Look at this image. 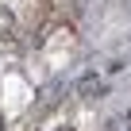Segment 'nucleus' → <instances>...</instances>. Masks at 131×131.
<instances>
[{
	"mask_svg": "<svg viewBox=\"0 0 131 131\" xmlns=\"http://www.w3.org/2000/svg\"><path fill=\"white\" fill-rule=\"evenodd\" d=\"M62 131H70V127H62Z\"/></svg>",
	"mask_w": 131,
	"mask_h": 131,
	"instance_id": "nucleus-1",
	"label": "nucleus"
}]
</instances>
